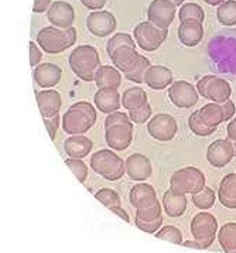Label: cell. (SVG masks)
Here are the masks:
<instances>
[{
  "instance_id": "13",
  "label": "cell",
  "mask_w": 236,
  "mask_h": 253,
  "mask_svg": "<svg viewBox=\"0 0 236 253\" xmlns=\"http://www.w3.org/2000/svg\"><path fill=\"white\" fill-rule=\"evenodd\" d=\"M105 139L112 150L123 152L130 146L133 139V123L126 122L105 129Z\"/></svg>"
},
{
  "instance_id": "36",
  "label": "cell",
  "mask_w": 236,
  "mask_h": 253,
  "mask_svg": "<svg viewBox=\"0 0 236 253\" xmlns=\"http://www.w3.org/2000/svg\"><path fill=\"white\" fill-rule=\"evenodd\" d=\"M122 47H134L136 48V41H134V39L130 34H126V33L115 34L112 39L108 41V45H106L108 55L112 57L113 52L118 48H122Z\"/></svg>"
},
{
  "instance_id": "47",
  "label": "cell",
  "mask_w": 236,
  "mask_h": 253,
  "mask_svg": "<svg viewBox=\"0 0 236 253\" xmlns=\"http://www.w3.org/2000/svg\"><path fill=\"white\" fill-rule=\"evenodd\" d=\"M51 0H34V4H33V11L34 13H42L48 9Z\"/></svg>"
},
{
  "instance_id": "11",
  "label": "cell",
  "mask_w": 236,
  "mask_h": 253,
  "mask_svg": "<svg viewBox=\"0 0 236 253\" xmlns=\"http://www.w3.org/2000/svg\"><path fill=\"white\" fill-rule=\"evenodd\" d=\"M136 226L146 233H156L163 226V216H161V204L154 203L150 207L136 210Z\"/></svg>"
},
{
  "instance_id": "16",
  "label": "cell",
  "mask_w": 236,
  "mask_h": 253,
  "mask_svg": "<svg viewBox=\"0 0 236 253\" xmlns=\"http://www.w3.org/2000/svg\"><path fill=\"white\" fill-rule=\"evenodd\" d=\"M47 17L52 26L58 29H68L72 27V23L75 20V11L70 3L67 1H54L47 11Z\"/></svg>"
},
{
  "instance_id": "28",
  "label": "cell",
  "mask_w": 236,
  "mask_h": 253,
  "mask_svg": "<svg viewBox=\"0 0 236 253\" xmlns=\"http://www.w3.org/2000/svg\"><path fill=\"white\" fill-rule=\"evenodd\" d=\"M187 203L185 194H175L171 190H167L163 195L164 211L170 218H180L187 210Z\"/></svg>"
},
{
  "instance_id": "4",
  "label": "cell",
  "mask_w": 236,
  "mask_h": 253,
  "mask_svg": "<svg viewBox=\"0 0 236 253\" xmlns=\"http://www.w3.org/2000/svg\"><path fill=\"white\" fill-rule=\"evenodd\" d=\"M91 167L96 174H101L108 181H116L122 178L126 172V164L116 153L109 149H103L91 157Z\"/></svg>"
},
{
  "instance_id": "6",
  "label": "cell",
  "mask_w": 236,
  "mask_h": 253,
  "mask_svg": "<svg viewBox=\"0 0 236 253\" xmlns=\"http://www.w3.org/2000/svg\"><path fill=\"white\" fill-rule=\"evenodd\" d=\"M168 36V29H160L150 21L139 23L133 31V39L142 50L152 52L161 47Z\"/></svg>"
},
{
  "instance_id": "35",
  "label": "cell",
  "mask_w": 236,
  "mask_h": 253,
  "mask_svg": "<svg viewBox=\"0 0 236 253\" xmlns=\"http://www.w3.org/2000/svg\"><path fill=\"white\" fill-rule=\"evenodd\" d=\"M188 127H190V130L194 133V134L201 136V137H206V136L212 134L216 130L215 127L208 126L205 122L202 121V118L199 116L198 111L191 113V116L188 118Z\"/></svg>"
},
{
  "instance_id": "42",
  "label": "cell",
  "mask_w": 236,
  "mask_h": 253,
  "mask_svg": "<svg viewBox=\"0 0 236 253\" xmlns=\"http://www.w3.org/2000/svg\"><path fill=\"white\" fill-rule=\"evenodd\" d=\"M126 122H130L129 118V113H123V112H113L109 113L106 121H105V129L115 126V125H120V123H126Z\"/></svg>"
},
{
  "instance_id": "21",
  "label": "cell",
  "mask_w": 236,
  "mask_h": 253,
  "mask_svg": "<svg viewBox=\"0 0 236 253\" xmlns=\"http://www.w3.org/2000/svg\"><path fill=\"white\" fill-rule=\"evenodd\" d=\"M61 68L51 62H44L34 70V80L42 88L55 86L61 80Z\"/></svg>"
},
{
  "instance_id": "12",
  "label": "cell",
  "mask_w": 236,
  "mask_h": 253,
  "mask_svg": "<svg viewBox=\"0 0 236 253\" xmlns=\"http://www.w3.org/2000/svg\"><path fill=\"white\" fill-rule=\"evenodd\" d=\"M168 98L177 108L188 109L198 102L199 93L193 84L187 81H175L168 88Z\"/></svg>"
},
{
  "instance_id": "10",
  "label": "cell",
  "mask_w": 236,
  "mask_h": 253,
  "mask_svg": "<svg viewBox=\"0 0 236 253\" xmlns=\"http://www.w3.org/2000/svg\"><path fill=\"white\" fill-rule=\"evenodd\" d=\"M177 6L171 0H153L147 9V19L160 29H168L174 21Z\"/></svg>"
},
{
  "instance_id": "40",
  "label": "cell",
  "mask_w": 236,
  "mask_h": 253,
  "mask_svg": "<svg viewBox=\"0 0 236 253\" xmlns=\"http://www.w3.org/2000/svg\"><path fill=\"white\" fill-rule=\"evenodd\" d=\"M65 164L70 167V170L74 172V175L78 178V181L83 182L88 177V167L81 159H67Z\"/></svg>"
},
{
  "instance_id": "27",
  "label": "cell",
  "mask_w": 236,
  "mask_h": 253,
  "mask_svg": "<svg viewBox=\"0 0 236 253\" xmlns=\"http://www.w3.org/2000/svg\"><path fill=\"white\" fill-rule=\"evenodd\" d=\"M218 197L224 207L229 210H236V172L228 174L222 178Z\"/></svg>"
},
{
  "instance_id": "43",
  "label": "cell",
  "mask_w": 236,
  "mask_h": 253,
  "mask_svg": "<svg viewBox=\"0 0 236 253\" xmlns=\"http://www.w3.org/2000/svg\"><path fill=\"white\" fill-rule=\"evenodd\" d=\"M42 119H44V125H45L47 130L50 133L51 140H54L55 139V132L58 129V115L52 116V118H42Z\"/></svg>"
},
{
  "instance_id": "38",
  "label": "cell",
  "mask_w": 236,
  "mask_h": 253,
  "mask_svg": "<svg viewBox=\"0 0 236 253\" xmlns=\"http://www.w3.org/2000/svg\"><path fill=\"white\" fill-rule=\"evenodd\" d=\"M156 238L167 241V242L175 243V245H181L183 243V233H181V231L178 228H175L173 225L163 226L161 229H158L156 232Z\"/></svg>"
},
{
  "instance_id": "15",
  "label": "cell",
  "mask_w": 236,
  "mask_h": 253,
  "mask_svg": "<svg viewBox=\"0 0 236 253\" xmlns=\"http://www.w3.org/2000/svg\"><path fill=\"white\" fill-rule=\"evenodd\" d=\"M86 26L96 37H106L116 29V19L111 11H92L86 19Z\"/></svg>"
},
{
  "instance_id": "9",
  "label": "cell",
  "mask_w": 236,
  "mask_h": 253,
  "mask_svg": "<svg viewBox=\"0 0 236 253\" xmlns=\"http://www.w3.org/2000/svg\"><path fill=\"white\" fill-rule=\"evenodd\" d=\"M178 130L177 121L168 113H158L147 123L149 134L158 142H170Z\"/></svg>"
},
{
  "instance_id": "53",
  "label": "cell",
  "mask_w": 236,
  "mask_h": 253,
  "mask_svg": "<svg viewBox=\"0 0 236 253\" xmlns=\"http://www.w3.org/2000/svg\"><path fill=\"white\" fill-rule=\"evenodd\" d=\"M171 1H173V3H174V1H175V0H171Z\"/></svg>"
},
{
  "instance_id": "37",
  "label": "cell",
  "mask_w": 236,
  "mask_h": 253,
  "mask_svg": "<svg viewBox=\"0 0 236 253\" xmlns=\"http://www.w3.org/2000/svg\"><path fill=\"white\" fill-rule=\"evenodd\" d=\"M150 65H152V64H150V60H149L147 57H143V55H142L140 60L137 61V64L134 65L130 71L124 72L126 80L136 82V84H142V82H144V74L149 70Z\"/></svg>"
},
{
  "instance_id": "5",
  "label": "cell",
  "mask_w": 236,
  "mask_h": 253,
  "mask_svg": "<svg viewBox=\"0 0 236 253\" xmlns=\"http://www.w3.org/2000/svg\"><path fill=\"white\" fill-rule=\"evenodd\" d=\"M205 187V175L197 167L180 169L171 175L170 190L175 194H195Z\"/></svg>"
},
{
  "instance_id": "45",
  "label": "cell",
  "mask_w": 236,
  "mask_h": 253,
  "mask_svg": "<svg viewBox=\"0 0 236 253\" xmlns=\"http://www.w3.org/2000/svg\"><path fill=\"white\" fill-rule=\"evenodd\" d=\"M41 61V51L39 50L37 44L30 41V64L31 67H36Z\"/></svg>"
},
{
  "instance_id": "29",
  "label": "cell",
  "mask_w": 236,
  "mask_h": 253,
  "mask_svg": "<svg viewBox=\"0 0 236 253\" xmlns=\"http://www.w3.org/2000/svg\"><path fill=\"white\" fill-rule=\"evenodd\" d=\"M198 113L208 126L215 127V129L224 122L222 106H221V103H216V102H211V103L204 105L201 109H198Z\"/></svg>"
},
{
  "instance_id": "50",
  "label": "cell",
  "mask_w": 236,
  "mask_h": 253,
  "mask_svg": "<svg viewBox=\"0 0 236 253\" xmlns=\"http://www.w3.org/2000/svg\"><path fill=\"white\" fill-rule=\"evenodd\" d=\"M181 245H184V246H187V248H193V249H202L198 243L193 242V241H187V242H183Z\"/></svg>"
},
{
  "instance_id": "32",
  "label": "cell",
  "mask_w": 236,
  "mask_h": 253,
  "mask_svg": "<svg viewBox=\"0 0 236 253\" xmlns=\"http://www.w3.org/2000/svg\"><path fill=\"white\" fill-rule=\"evenodd\" d=\"M216 17L219 23L225 27L236 24V0H225L219 4L216 10Z\"/></svg>"
},
{
  "instance_id": "44",
  "label": "cell",
  "mask_w": 236,
  "mask_h": 253,
  "mask_svg": "<svg viewBox=\"0 0 236 253\" xmlns=\"http://www.w3.org/2000/svg\"><path fill=\"white\" fill-rule=\"evenodd\" d=\"M221 106H222V112H224V122L226 121H231L234 116H235V103L231 101V99H228V101L222 102L221 103Z\"/></svg>"
},
{
  "instance_id": "51",
  "label": "cell",
  "mask_w": 236,
  "mask_h": 253,
  "mask_svg": "<svg viewBox=\"0 0 236 253\" xmlns=\"http://www.w3.org/2000/svg\"><path fill=\"white\" fill-rule=\"evenodd\" d=\"M205 3H208V4H211V6H219L221 3H224L225 0H204Z\"/></svg>"
},
{
  "instance_id": "18",
  "label": "cell",
  "mask_w": 236,
  "mask_h": 253,
  "mask_svg": "<svg viewBox=\"0 0 236 253\" xmlns=\"http://www.w3.org/2000/svg\"><path fill=\"white\" fill-rule=\"evenodd\" d=\"M144 82L154 91H163L173 84V72L164 65H150L144 74Z\"/></svg>"
},
{
  "instance_id": "17",
  "label": "cell",
  "mask_w": 236,
  "mask_h": 253,
  "mask_svg": "<svg viewBox=\"0 0 236 253\" xmlns=\"http://www.w3.org/2000/svg\"><path fill=\"white\" fill-rule=\"evenodd\" d=\"M126 172L134 181H146L152 175V163L142 153H134L124 162Z\"/></svg>"
},
{
  "instance_id": "39",
  "label": "cell",
  "mask_w": 236,
  "mask_h": 253,
  "mask_svg": "<svg viewBox=\"0 0 236 253\" xmlns=\"http://www.w3.org/2000/svg\"><path fill=\"white\" fill-rule=\"evenodd\" d=\"M95 198L98 201H101L105 207H108L109 210L113 207H120V198L116 191H113L111 188H102L98 193H95Z\"/></svg>"
},
{
  "instance_id": "30",
  "label": "cell",
  "mask_w": 236,
  "mask_h": 253,
  "mask_svg": "<svg viewBox=\"0 0 236 253\" xmlns=\"http://www.w3.org/2000/svg\"><path fill=\"white\" fill-rule=\"evenodd\" d=\"M147 101H149L147 93L142 88H129L127 91L123 92V96H122V105L124 109H127L129 112L142 108L147 103Z\"/></svg>"
},
{
  "instance_id": "7",
  "label": "cell",
  "mask_w": 236,
  "mask_h": 253,
  "mask_svg": "<svg viewBox=\"0 0 236 253\" xmlns=\"http://www.w3.org/2000/svg\"><path fill=\"white\" fill-rule=\"evenodd\" d=\"M190 229L195 242L202 249H208L214 243L218 232V221L212 213L199 212L193 218Z\"/></svg>"
},
{
  "instance_id": "46",
  "label": "cell",
  "mask_w": 236,
  "mask_h": 253,
  "mask_svg": "<svg viewBox=\"0 0 236 253\" xmlns=\"http://www.w3.org/2000/svg\"><path fill=\"white\" fill-rule=\"evenodd\" d=\"M81 3L91 10H101L106 4V0H81Z\"/></svg>"
},
{
  "instance_id": "25",
  "label": "cell",
  "mask_w": 236,
  "mask_h": 253,
  "mask_svg": "<svg viewBox=\"0 0 236 253\" xmlns=\"http://www.w3.org/2000/svg\"><path fill=\"white\" fill-rule=\"evenodd\" d=\"M93 143L89 137L75 134L68 137L64 143V150L71 159H83L92 150Z\"/></svg>"
},
{
  "instance_id": "19",
  "label": "cell",
  "mask_w": 236,
  "mask_h": 253,
  "mask_svg": "<svg viewBox=\"0 0 236 253\" xmlns=\"http://www.w3.org/2000/svg\"><path fill=\"white\" fill-rule=\"evenodd\" d=\"M204 39L202 21H183L178 27V40L187 47H195Z\"/></svg>"
},
{
  "instance_id": "22",
  "label": "cell",
  "mask_w": 236,
  "mask_h": 253,
  "mask_svg": "<svg viewBox=\"0 0 236 253\" xmlns=\"http://www.w3.org/2000/svg\"><path fill=\"white\" fill-rule=\"evenodd\" d=\"M95 82L99 89H119L122 85V74L112 65H102L98 68Z\"/></svg>"
},
{
  "instance_id": "41",
  "label": "cell",
  "mask_w": 236,
  "mask_h": 253,
  "mask_svg": "<svg viewBox=\"0 0 236 253\" xmlns=\"http://www.w3.org/2000/svg\"><path fill=\"white\" fill-rule=\"evenodd\" d=\"M129 118H130V122H132V123H136V125L146 123V122L152 118V106H150L149 102H147V103L143 105L142 108L129 112Z\"/></svg>"
},
{
  "instance_id": "33",
  "label": "cell",
  "mask_w": 236,
  "mask_h": 253,
  "mask_svg": "<svg viewBox=\"0 0 236 253\" xmlns=\"http://www.w3.org/2000/svg\"><path fill=\"white\" fill-rule=\"evenodd\" d=\"M178 19H180V23L190 20L202 21V23H204L205 13L202 10V7H201L199 4H197V3H185V4H183V6L180 7Z\"/></svg>"
},
{
  "instance_id": "3",
  "label": "cell",
  "mask_w": 236,
  "mask_h": 253,
  "mask_svg": "<svg viewBox=\"0 0 236 253\" xmlns=\"http://www.w3.org/2000/svg\"><path fill=\"white\" fill-rule=\"evenodd\" d=\"M77 41V30L74 27L68 29H58L55 26L44 27L37 34V42L44 52L48 54H60Z\"/></svg>"
},
{
  "instance_id": "8",
  "label": "cell",
  "mask_w": 236,
  "mask_h": 253,
  "mask_svg": "<svg viewBox=\"0 0 236 253\" xmlns=\"http://www.w3.org/2000/svg\"><path fill=\"white\" fill-rule=\"evenodd\" d=\"M197 91L205 99L222 103L231 98L232 88L226 80H222L215 75H205L197 84Z\"/></svg>"
},
{
  "instance_id": "34",
  "label": "cell",
  "mask_w": 236,
  "mask_h": 253,
  "mask_svg": "<svg viewBox=\"0 0 236 253\" xmlns=\"http://www.w3.org/2000/svg\"><path fill=\"white\" fill-rule=\"evenodd\" d=\"M191 200H193V203H194L197 208H199L202 211L204 210H209L215 204V193H214V190L211 187H206L205 185L201 191L193 194Z\"/></svg>"
},
{
  "instance_id": "48",
  "label": "cell",
  "mask_w": 236,
  "mask_h": 253,
  "mask_svg": "<svg viewBox=\"0 0 236 253\" xmlns=\"http://www.w3.org/2000/svg\"><path fill=\"white\" fill-rule=\"evenodd\" d=\"M226 133H228V140H236V116L229 122L228 127H226Z\"/></svg>"
},
{
  "instance_id": "26",
  "label": "cell",
  "mask_w": 236,
  "mask_h": 253,
  "mask_svg": "<svg viewBox=\"0 0 236 253\" xmlns=\"http://www.w3.org/2000/svg\"><path fill=\"white\" fill-rule=\"evenodd\" d=\"M140 57H142V54H139L134 47H122L113 52L111 60H112L113 65L124 74L133 68L137 64V61L140 60Z\"/></svg>"
},
{
  "instance_id": "49",
  "label": "cell",
  "mask_w": 236,
  "mask_h": 253,
  "mask_svg": "<svg viewBox=\"0 0 236 253\" xmlns=\"http://www.w3.org/2000/svg\"><path fill=\"white\" fill-rule=\"evenodd\" d=\"M111 211H112L113 213H116L119 218H122L124 222H130V218H129V215H127V212L124 211L122 207H113V208H111Z\"/></svg>"
},
{
  "instance_id": "24",
  "label": "cell",
  "mask_w": 236,
  "mask_h": 253,
  "mask_svg": "<svg viewBox=\"0 0 236 253\" xmlns=\"http://www.w3.org/2000/svg\"><path fill=\"white\" fill-rule=\"evenodd\" d=\"M95 105L102 113H113L122 106V98L118 89H99L95 93Z\"/></svg>"
},
{
  "instance_id": "2",
  "label": "cell",
  "mask_w": 236,
  "mask_h": 253,
  "mask_svg": "<svg viewBox=\"0 0 236 253\" xmlns=\"http://www.w3.org/2000/svg\"><path fill=\"white\" fill-rule=\"evenodd\" d=\"M96 122V111L89 102H77L62 118V127L70 134L86 133Z\"/></svg>"
},
{
  "instance_id": "52",
  "label": "cell",
  "mask_w": 236,
  "mask_h": 253,
  "mask_svg": "<svg viewBox=\"0 0 236 253\" xmlns=\"http://www.w3.org/2000/svg\"><path fill=\"white\" fill-rule=\"evenodd\" d=\"M231 143H232V147H234V154H235V157H236V140H231Z\"/></svg>"
},
{
  "instance_id": "31",
  "label": "cell",
  "mask_w": 236,
  "mask_h": 253,
  "mask_svg": "<svg viewBox=\"0 0 236 253\" xmlns=\"http://www.w3.org/2000/svg\"><path fill=\"white\" fill-rule=\"evenodd\" d=\"M218 241L228 253H236V222L225 223L218 233Z\"/></svg>"
},
{
  "instance_id": "1",
  "label": "cell",
  "mask_w": 236,
  "mask_h": 253,
  "mask_svg": "<svg viewBox=\"0 0 236 253\" xmlns=\"http://www.w3.org/2000/svg\"><path fill=\"white\" fill-rule=\"evenodd\" d=\"M70 65L78 78L85 82H92L101 67V57L92 45H79L71 52Z\"/></svg>"
},
{
  "instance_id": "14",
  "label": "cell",
  "mask_w": 236,
  "mask_h": 253,
  "mask_svg": "<svg viewBox=\"0 0 236 253\" xmlns=\"http://www.w3.org/2000/svg\"><path fill=\"white\" fill-rule=\"evenodd\" d=\"M235 157L232 143L228 139H218L212 142L206 149V160L216 169L225 167Z\"/></svg>"
},
{
  "instance_id": "23",
  "label": "cell",
  "mask_w": 236,
  "mask_h": 253,
  "mask_svg": "<svg viewBox=\"0 0 236 253\" xmlns=\"http://www.w3.org/2000/svg\"><path fill=\"white\" fill-rule=\"evenodd\" d=\"M37 105L42 118L57 116L61 109V96L57 91H40L37 93Z\"/></svg>"
},
{
  "instance_id": "20",
  "label": "cell",
  "mask_w": 236,
  "mask_h": 253,
  "mask_svg": "<svg viewBox=\"0 0 236 253\" xmlns=\"http://www.w3.org/2000/svg\"><path fill=\"white\" fill-rule=\"evenodd\" d=\"M129 198H130V203L133 205L136 210H140V208H146V207H150L154 203H157V194L156 190L150 184L147 182H139L136 184L133 188L130 190L129 194Z\"/></svg>"
}]
</instances>
